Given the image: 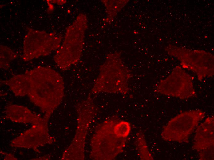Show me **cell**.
<instances>
[{
    "label": "cell",
    "mask_w": 214,
    "mask_h": 160,
    "mask_svg": "<svg viewBox=\"0 0 214 160\" xmlns=\"http://www.w3.org/2000/svg\"><path fill=\"white\" fill-rule=\"evenodd\" d=\"M29 82L27 95L44 115L50 116L61 102L64 85L60 74L53 69L38 66L25 73Z\"/></svg>",
    "instance_id": "1"
},
{
    "label": "cell",
    "mask_w": 214,
    "mask_h": 160,
    "mask_svg": "<svg viewBox=\"0 0 214 160\" xmlns=\"http://www.w3.org/2000/svg\"><path fill=\"white\" fill-rule=\"evenodd\" d=\"M121 58L119 52L107 54L105 62L100 68L98 75L90 93L125 94L129 92V82L132 74L125 66Z\"/></svg>",
    "instance_id": "2"
},
{
    "label": "cell",
    "mask_w": 214,
    "mask_h": 160,
    "mask_svg": "<svg viewBox=\"0 0 214 160\" xmlns=\"http://www.w3.org/2000/svg\"><path fill=\"white\" fill-rule=\"evenodd\" d=\"M120 120L118 117L115 115L97 126L90 141L91 159L113 160L123 152L127 138L118 137L113 130L115 125Z\"/></svg>",
    "instance_id": "3"
},
{
    "label": "cell",
    "mask_w": 214,
    "mask_h": 160,
    "mask_svg": "<svg viewBox=\"0 0 214 160\" xmlns=\"http://www.w3.org/2000/svg\"><path fill=\"white\" fill-rule=\"evenodd\" d=\"M76 109L77 114L76 133L70 144L63 153L61 158L62 160L85 159V149L88 128L98 112L90 93L85 100L76 105Z\"/></svg>",
    "instance_id": "4"
},
{
    "label": "cell",
    "mask_w": 214,
    "mask_h": 160,
    "mask_svg": "<svg viewBox=\"0 0 214 160\" xmlns=\"http://www.w3.org/2000/svg\"><path fill=\"white\" fill-rule=\"evenodd\" d=\"M205 116V112L199 109L180 113L163 126L161 136L166 141L188 143L190 135Z\"/></svg>",
    "instance_id": "5"
},
{
    "label": "cell",
    "mask_w": 214,
    "mask_h": 160,
    "mask_svg": "<svg viewBox=\"0 0 214 160\" xmlns=\"http://www.w3.org/2000/svg\"><path fill=\"white\" fill-rule=\"evenodd\" d=\"M193 78L180 67H177L166 78L159 82L155 91L163 95L181 100L196 97Z\"/></svg>",
    "instance_id": "6"
},
{
    "label": "cell",
    "mask_w": 214,
    "mask_h": 160,
    "mask_svg": "<svg viewBox=\"0 0 214 160\" xmlns=\"http://www.w3.org/2000/svg\"><path fill=\"white\" fill-rule=\"evenodd\" d=\"M23 43L22 57L27 61L47 56L59 48L61 38L44 31L29 29Z\"/></svg>",
    "instance_id": "7"
},
{
    "label": "cell",
    "mask_w": 214,
    "mask_h": 160,
    "mask_svg": "<svg viewBox=\"0 0 214 160\" xmlns=\"http://www.w3.org/2000/svg\"><path fill=\"white\" fill-rule=\"evenodd\" d=\"M50 117L44 115V121L42 123L33 125L31 128L13 140L10 143L11 146L31 149L39 153L40 151L38 148L55 142V138L49 132L48 123Z\"/></svg>",
    "instance_id": "8"
},
{
    "label": "cell",
    "mask_w": 214,
    "mask_h": 160,
    "mask_svg": "<svg viewBox=\"0 0 214 160\" xmlns=\"http://www.w3.org/2000/svg\"><path fill=\"white\" fill-rule=\"evenodd\" d=\"M75 24L68 28L62 44L54 56V60L59 67L65 70L79 59L83 49V38L74 40Z\"/></svg>",
    "instance_id": "9"
},
{
    "label": "cell",
    "mask_w": 214,
    "mask_h": 160,
    "mask_svg": "<svg viewBox=\"0 0 214 160\" xmlns=\"http://www.w3.org/2000/svg\"><path fill=\"white\" fill-rule=\"evenodd\" d=\"M170 52L181 60L184 67L195 73L200 81L213 76V62L211 55L205 53L185 50H173Z\"/></svg>",
    "instance_id": "10"
},
{
    "label": "cell",
    "mask_w": 214,
    "mask_h": 160,
    "mask_svg": "<svg viewBox=\"0 0 214 160\" xmlns=\"http://www.w3.org/2000/svg\"><path fill=\"white\" fill-rule=\"evenodd\" d=\"M214 116L207 117L197 126L192 149L199 152L214 145Z\"/></svg>",
    "instance_id": "11"
},
{
    "label": "cell",
    "mask_w": 214,
    "mask_h": 160,
    "mask_svg": "<svg viewBox=\"0 0 214 160\" xmlns=\"http://www.w3.org/2000/svg\"><path fill=\"white\" fill-rule=\"evenodd\" d=\"M3 117V119H9L14 122L33 125L40 124L44 121L43 118L32 112L27 107L16 105L8 106L6 115Z\"/></svg>",
    "instance_id": "12"
},
{
    "label": "cell",
    "mask_w": 214,
    "mask_h": 160,
    "mask_svg": "<svg viewBox=\"0 0 214 160\" xmlns=\"http://www.w3.org/2000/svg\"><path fill=\"white\" fill-rule=\"evenodd\" d=\"M0 83L8 86L16 96H23L28 94L29 82L25 73L14 75L7 80H1Z\"/></svg>",
    "instance_id": "13"
},
{
    "label": "cell",
    "mask_w": 214,
    "mask_h": 160,
    "mask_svg": "<svg viewBox=\"0 0 214 160\" xmlns=\"http://www.w3.org/2000/svg\"><path fill=\"white\" fill-rule=\"evenodd\" d=\"M135 142L137 154L140 159H154L149 150L144 135L141 131L138 132L137 134Z\"/></svg>",
    "instance_id": "14"
},
{
    "label": "cell",
    "mask_w": 214,
    "mask_h": 160,
    "mask_svg": "<svg viewBox=\"0 0 214 160\" xmlns=\"http://www.w3.org/2000/svg\"><path fill=\"white\" fill-rule=\"evenodd\" d=\"M17 57V55L11 49L5 46H0V68L5 70L9 68L10 63Z\"/></svg>",
    "instance_id": "15"
},
{
    "label": "cell",
    "mask_w": 214,
    "mask_h": 160,
    "mask_svg": "<svg viewBox=\"0 0 214 160\" xmlns=\"http://www.w3.org/2000/svg\"><path fill=\"white\" fill-rule=\"evenodd\" d=\"M114 131L119 137L127 138L131 131V126L127 121L119 120L114 126Z\"/></svg>",
    "instance_id": "16"
},
{
    "label": "cell",
    "mask_w": 214,
    "mask_h": 160,
    "mask_svg": "<svg viewBox=\"0 0 214 160\" xmlns=\"http://www.w3.org/2000/svg\"><path fill=\"white\" fill-rule=\"evenodd\" d=\"M198 152L200 160H214V146L201 150Z\"/></svg>",
    "instance_id": "17"
},
{
    "label": "cell",
    "mask_w": 214,
    "mask_h": 160,
    "mask_svg": "<svg viewBox=\"0 0 214 160\" xmlns=\"http://www.w3.org/2000/svg\"><path fill=\"white\" fill-rule=\"evenodd\" d=\"M1 153L4 155L5 158L4 159L6 160H16L17 158L13 155L10 154H9L6 152H4L2 151H1Z\"/></svg>",
    "instance_id": "18"
}]
</instances>
